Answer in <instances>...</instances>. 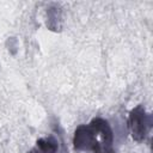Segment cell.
Here are the masks:
<instances>
[{"instance_id": "1", "label": "cell", "mask_w": 153, "mask_h": 153, "mask_svg": "<svg viewBox=\"0 0 153 153\" xmlns=\"http://www.w3.org/2000/svg\"><path fill=\"white\" fill-rule=\"evenodd\" d=\"M73 147L76 153H112L114 134L109 122L97 117L79 126L74 131Z\"/></svg>"}, {"instance_id": "2", "label": "cell", "mask_w": 153, "mask_h": 153, "mask_svg": "<svg viewBox=\"0 0 153 153\" xmlns=\"http://www.w3.org/2000/svg\"><path fill=\"white\" fill-rule=\"evenodd\" d=\"M148 127H149V122L147 120L145 109L141 105L136 106L130 112V116H129V128L133 137L137 141L143 140Z\"/></svg>"}, {"instance_id": "3", "label": "cell", "mask_w": 153, "mask_h": 153, "mask_svg": "<svg viewBox=\"0 0 153 153\" xmlns=\"http://www.w3.org/2000/svg\"><path fill=\"white\" fill-rule=\"evenodd\" d=\"M57 148H59L57 141L53 136L39 139L37 141V146H36V151L38 153H56Z\"/></svg>"}]
</instances>
